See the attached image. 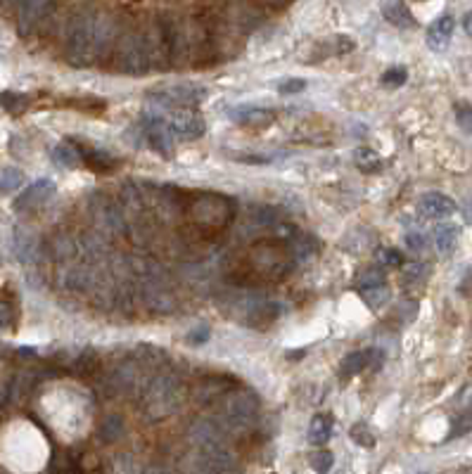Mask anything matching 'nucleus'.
I'll return each instance as SVG.
<instances>
[{"label":"nucleus","instance_id":"nucleus-1","mask_svg":"<svg viewBox=\"0 0 472 474\" xmlns=\"http://www.w3.org/2000/svg\"><path fill=\"white\" fill-rule=\"evenodd\" d=\"M114 41L112 21L102 14H79L67 34V57L76 66H91L107 53Z\"/></svg>","mask_w":472,"mask_h":474},{"label":"nucleus","instance_id":"nucleus-2","mask_svg":"<svg viewBox=\"0 0 472 474\" xmlns=\"http://www.w3.org/2000/svg\"><path fill=\"white\" fill-rule=\"evenodd\" d=\"M186 391L179 377L174 375H159L145 387L143 394V410L150 420H161L166 415L176 413L183 405Z\"/></svg>","mask_w":472,"mask_h":474},{"label":"nucleus","instance_id":"nucleus-3","mask_svg":"<svg viewBox=\"0 0 472 474\" xmlns=\"http://www.w3.org/2000/svg\"><path fill=\"white\" fill-rule=\"evenodd\" d=\"M224 415L233 427H249L259 415V401L247 389L231 391L224 401Z\"/></svg>","mask_w":472,"mask_h":474},{"label":"nucleus","instance_id":"nucleus-4","mask_svg":"<svg viewBox=\"0 0 472 474\" xmlns=\"http://www.w3.org/2000/svg\"><path fill=\"white\" fill-rule=\"evenodd\" d=\"M154 100L169 107H193L209 95V91L197 84H166L154 88Z\"/></svg>","mask_w":472,"mask_h":474},{"label":"nucleus","instance_id":"nucleus-5","mask_svg":"<svg viewBox=\"0 0 472 474\" xmlns=\"http://www.w3.org/2000/svg\"><path fill=\"white\" fill-rule=\"evenodd\" d=\"M150 66V53L143 39L126 36L116 48V69L124 74H145Z\"/></svg>","mask_w":472,"mask_h":474},{"label":"nucleus","instance_id":"nucleus-6","mask_svg":"<svg viewBox=\"0 0 472 474\" xmlns=\"http://www.w3.org/2000/svg\"><path fill=\"white\" fill-rule=\"evenodd\" d=\"M169 126L176 136L186 138V140H195L204 136V118L200 112H195L193 107H174V112L169 114Z\"/></svg>","mask_w":472,"mask_h":474},{"label":"nucleus","instance_id":"nucleus-7","mask_svg":"<svg viewBox=\"0 0 472 474\" xmlns=\"http://www.w3.org/2000/svg\"><path fill=\"white\" fill-rule=\"evenodd\" d=\"M453 408L456 415L451 420V434H448L451 439L472 429V382L458 391V396L453 398Z\"/></svg>","mask_w":472,"mask_h":474},{"label":"nucleus","instance_id":"nucleus-8","mask_svg":"<svg viewBox=\"0 0 472 474\" xmlns=\"http://www.w3.org/2000/svg\"><path fill=\"white\" fill-rule=\"evenodd\" d=\"M55 195V183L48 181V178H41L34 185L21 192V195L14 199V209L17 211H26V209H39L41 204H46L50 197Z\"/></svg>","mask_w":472,"mask_h":474},{"label":"nucleus","instance_id":"nucleus-9","mask_svg":"<svg viewBox=\"0 0 472 474\" xmlns=\"http://www.w3.org/2000/svg\"><path fill=\"white\" fill-rule=\"evenodd\" d=\"M418 211L423 213L425 218H446V216H451V213L458 211V204H456L448 195H441V192H430V195L420 197Z\"/></svg>","mask_w":472,"mask_h":474},{"label":"nucleus","instance_id":"nucleus-10","mask_svg":"<svg viewBox=\"0 0 472 474\" xmlns=\"http://www.w3.org/2000/svg\"><path fill=\"white\" fill-rule=\"evenodd\" d=\"M53 0H19V31L31 34L50 10Z\"/></svg>","mask_w":472,"mask_h":474},{"label":"nucleus","instance_id":"nucleus-11","mask_svg":"<svg viewBox=\"0 0 472 474\" xmlns=\"http://www.w3.org/2000/svg\"><path fill=\"white\" fill-rule=\"evenodd\" d=\"M382 360V353L378 349H363V351H351L342 358V365H339V375L342 377H353L363 370L378 365Z\"/></svg>","mask_w":472,"mask_h":474},{"label":"nucleus","instance_id":"nucleus-12","mask_svg":"<svg viewBox=\"0 0 472 474\" xmlns=\"http://www.w3.org/2000/svg\"><path fill=\"white\" fill-rule=\"evenodd\" d=\"M453 29H456V19L451 17V14H444V17L434 19L430 29H427V48L434 50V53L446 50L448 43H451Z\"/></svg>","mask_w":472,"mask_h":474},{"label":"nucleus","instance_id":"nucleus-13","mask_svg":"<svg viewBox=\"0 0 472 474\" xmlns=\"http://www.w3.org/2000/svg\"><path fill=\"white\" fill-rule=\"evenodd\" d=\"M147 140L157 152H161L164 157H171L174 150V131L169 121H161V118H150L147 121Z\"/></svg>","mask_w":472,"mask_h":474},{"label":"nucleus","instance_id":"nucleus-14","mask_svg":"<svg viewBox=\"0 0 472 474\" xmlns=\"http://www.w3.org/2000/svg\"><path fill=\"white\" fill-rule=\"evenodd\" d=\"M333 429H335L333 413L313 415L311 425H308V441H311L313 446H326V443L330 441V436H333Z\"/></svg>","mask_w":472,"mask_h":474},{"label":"nucleus","instance_id":"nucleus-15","mask_svg":"<svg viewBox=\"0 0 472 474\" xmlns=\"http://www.w3.org/2000/svg\"><path fill=\"white\" fill-rule=\"evenodd\" d=\"M382 14L389 24L399 26V29H413L416 26V19L408 7L403 5V0H382Z\"/></svg>","mask_w":472,"mask_h":474},{"label":"nucleus","instance_id":"nucleus-16","mask_svg":"<svg viewBox=\"0 0 472 474\" xmlns=\"http://www.w3.org/2000/svg\"><path fill=\"white\" fill-rule=\"evenodd\" d=\"M458 237H461V231H458V226H453V223H439L434 228V244H437V251L441 256L453 254V249L458 247Z\"/></svg>","mask_w":472,"mask_h":474},{"label":"nucleus","instance_id":"nucleus-17","mask_svg":"<svg viewBox=\"0 0 472 474\" xmlns=\"http://www.w3.org/2000/svg\"><path fill=\"white\" fill-rule=\"evenodd\" d=\"M353 164L363 173H380L382 166H385L382 164V157L373 147H358V150L353 152Z\"/></svg>","mask_w":472,"mask_h":474},{"label":"nucleus","instance_id":"nucleus-18","mask_svg":"<svg viewBox=\"0 0 472 474\" xmlns=\"http://www.w3.org/2000/svg\"><path fill=\"white\" fill-rule=\"evenodd\" d=\"M81 159H84V154H81L79 147H74L71 143H62L57 145L53 150V161L57 166H64V168H76L81 164Z\"/></svg>","mask_w":472,"mask_h":474},{"label":"nucleus","instance_id":"nucleus-19","mask_svg":"<svg viewBox=\"0 0 472 474\" xmlns=\"http://www.w3.org/2000/svg\"><path fill=\"white\" fill-rule=\"evenodd\" d=\"M361 296H363V301L373 311H378L382 306H387L389 299H392V292H389V287L385 283H380V285H373V287H366V290H361Z\"/></svg>","mask_w":472,"mask_h":474},{"label":"nucleus","instance_id":"nucleus-20","mask_svg":"<svg viewBox=\"0 0 472 474\" xmlns=\"http://www.w3.org/2000/svg\"><path fill=\"white\" fill-rule=\"evenodd\" d=\"M233 118L245 126H266L273 121L271 112H266V109H240V112H233Z\"/></svg>","mask_w":472,"mask_h":474},{"label":"nucleus","instance_id":"nucleus-21","mask_svg":"<svg viewBox=\"0 0 472 474\" xmlns=\"http://www.w3.org/2000/svg\"><path fill=\"white\" fill-rule=\"evenodd\" d=\"M349 436L353 439V443L356 446H363V448H373L375 446V432H373V427L368 425V422H356L351 429H349Z\"/></svg>","mask_w":472,"mask_h":474},{"label":"nucleus","instance_id":"nucleus-22","mask_svg":"<svg viewBox=\"0 0 472 474\" xmlns=\"http://www.w3.org/2000/svg\"><path fill=\"white\" fill-rule=\"evenodd\" d=\"M24 183V173L14 166H0V192H12Z\"/></svg>","mask_w":472,"mask_h":474},{"label":"nucleus","instance_id":"nucleus-23","mask_svg":"<svg viewBox=\"0 0 472 474\" xmlns=\"http://www.w3.org/2000/svg\"><path fill=\"white\" fill-rule=\"evenodd\" d=\"M276 316H278L276 303H261V306H254V311L249 313V323L256 325V328H263V325L276 321Z\"/></svg>","mask_w":472,"mask_h":474},{"label":"nucleus","instance_id":"nucleus-24","mask_svg":"<svg viewBox=\"0 0 472 474\" xmlns=\"http://www.w3.org/2000/svg\"><path fill=\"white\" fill-rule=\"evenodd\" d=\"M427 276H430V266L425 263H413V266H406V268L401 271V280L406 285H423Z\"/></svg>","mask_w":472,"mask_h":474},{"label":"nucleus","instance_id":"nucleus-25","mask_svg":"<svg viewBox=\"0 0 472 474\" xmlns=\"http://www.w3.org/2000/svg\"><path fill=\"white\" fill-rule=\"evenodd\" d=\"M408 79V69L406 66H389L387 71H382L380 84L385 88H401Z\"/></svg>","mask_w":472,"mask_h":474},{"label":"nucleus","instance_id":"nucleus-26","mask_svg":"<svg viewBox=\"0 0 472 474\" xmlns=\"http://www.w3.org/2000/svg\"><path fill=\"white\" fill-rule=\"evenodd\" d=\"M0 105H3L10 114H21L26 109V98L17 93H0Z\"/></svg>","mask_w":472,"mask_h":474},{"label":"nucleus","instance_id":"nucleus-27","mask_svg":"<svg viewBox=\"0 0 472 474\" xmlns=\"http://www.w3.org/2000/svg\"><path fill=\"white\" fill-rule=\"evenodd\" d=\"M385 283V268H368L358 276V290H366V287H373V285H380Z\"/></svg>","mask_w":472,"mask_h":474},{"label":"nucleus","instance_id":"nucleus-28","mask_svg":"<svg viewBox=\"0 0 472 474\" xmlns=\"http://www.w3.org/2000/svg\"><path fill=\"white\" fill-rule=\"evenodd\" d=\"M333 453L330 450H326V448H321V450H316V453L311 455V468L316 470V472H328L330 468H333Z\"/></svg>","mask_w":472,"mask_h":474},{"label":"nucleus","instance_id":"nucleus-29","mask_svg":"<svg viewBox=\"0 0 472 474\" xmlns=\"http://www.w3.org/2000/svg\"><path fill=\"white\" fill-rule=\"evenodd\" d=\"M406 244H408L411 251H416V254H420V251L427 249V244H430V240H427V235L423 231H411L406 233Z\"/></svg>","mask_w":472,"mask_h":474},{"label":"nucleus","instance_id":"nucleus-30","mask_svg":"<svg viewBox=\"0 0 472 474\" xmlns=\"http://www.w3.org/2000/svg\"><path fill=\"white\" fill-rule=\"evenodd\" d=\"M378 261L382 266H401L403 263V256L399 249H392V247H380L378 249Z\"/></svg>","mask_w":472,"mask_h":474},{"label":"nucleus","instance_id":"nucleus-31","mask_svg":"<svg viewBox=\"0 0 472 474\" xmlns=\"http://www.w3.org/2000/svg\"><path fill=\"white\" fill-rule=\"evenodd\" d=\"M456 121L466 133L472 136V107L470 105H456Z\"/></svg>","mask_w":472,"mask_h":474},{"label":"nucleus","instance_id":"nucleus-32","mask_svg":"<svg viewBox=\"0 0 472 474\" xmlns=\"http://www.w3.org/2000/svg\"><path fill=\"white\" fill-rule=\"evenodd\" d=\"M306 88V81L301 79H287L283 84L278 86V93L280 95H294V93H301Z\"/></svg>","mask_w":472,"mask_h":474},{"label":"nucleus","instance_id":"nucleus-33","mask_svg":"<svg viewBox=\"0 0 472 474\" xmlns=\"http://www.w3.org/2000/svg\"><path fill=\"white\" fill-rule=\"evenodd\" d=\"M116 434H121V418H107L105 425H102V436L107 441L116 439Z\"/></svg>","mask_w":472,"mask_h":474},{"label":"nucleus","instance_id":"nucleus-34","mask_svg":"<svg viewBox=\"0 0 472 474\" xmlns=\"http://www.w3.org/2000/svg\"><path fill=\"white\" fill-rule=\"evenodd\" d=\"M206 339H209V330H206L204 325H202V328L193 330V332H190V335H188V342H190V344H195V346L204 344Z\"/></svg>","mask_w":472,"mask_h":474},{"label":"nucleus","instance_id":"nucleus-35","mask_svg":"<svg viewBox=\"0 0 472 474\" xmlns=\"http://www.w3.org/2000/svg\"><path fill=\"white\" fill-rule=\"evenodd\" d=\"M10 323H12V308H10V303L0 301V328H7Z\"/></svg>","mask_w":472,"mask_h":474},{"label":"nucleus","instance_id":"nucleus-36","mask_svg":"<svg viewBox=\"0 0 472 474\" xmlns=\"http://www.w3.org/2000/svg\"><path fill=\"white\" fill-rule=\"evenodd\" d=\"M463 218H466V223L472 226V197L463 202Z\"/></svg>","mask_w":472,"mask_h":474},{"label":"nucleus","instance_id":"nucleus-37","mask_svg":"<svg viewBox=\"0 0 472 474\" xmlns=\"http://www.w3.org/2000/svg\"><path fill=\"white\" fill-rule=\"evenodd\" d=\"M463 29H466V34L472 39V10L463 14Z\"/></svg>","mask_w":472,"mask_h":474}]
</instances>
